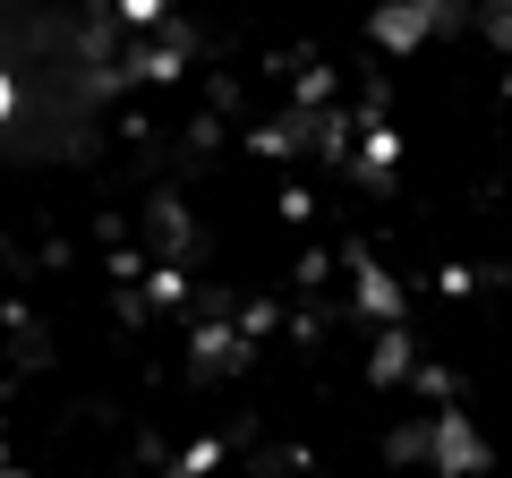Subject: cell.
<instances>
[{
  "label": "cell",
  "mask_w": 512,
  "mask_h": 478,
  "mask_svg": "<svg viewBox=\"0 0 512 478\" xmlns=\"http://www.w3.org/2000/svg\"><path fill=\"white\" fill-rule=\"evenodd\" d=\"M120 18L128 26H154V18H163V0H120Z\"/></svg>",
  "instance_id": "277c9868"
},
{
  "label": "cell",
  "mask_w": 512,
  "mask_h": 478,
  "mask_svg": "<svg viewBox=\"0 0 512 478\" xmlns=\"http://www.w3.org/2000/svg\"><path fill=\"white\" fill-rule=\"evenodd\" d=\"M444 0H393V9H376V43H393V52H410V43H427V26H436Z\"/></svg>",
  "instance_id": "7a4b0ae2"
},
{
  "label": "cell",
  "mask_w": 512,
  "mask_h": 478,
  "mask_svg": "<svg viewBox=\"0 0 512 478\" xmlns=\"http://www.w3.org/2000/svg\"><path fill=\"white\" fill-rule=\"evenodd\" d=\"M359 299H367V316H393V308H402V291H393L384 274H359Z\"/></svg>",
  "instance_id": "3957f363"
},
{
  "label": "cell",
  "mask_w": 512,
  "mask_h": 478,
  "mask_svg": "<svg viewBox=\"0 0 512 478\" xmlns=\"http://www.w3.org/2000/svg\"><path fill=\"white\" fill-rule=\"evenodd\" d=\"M436 470H444V478L487 470V453H478V436H470V419H461V410H444V419H436Z\"/></svg>",
  "instance_id": "6da1fadb"
},
{
  "label": "cell",
  "mask_w": 512,
  "mask_h": 478,
  "mask_svg": "<svg viewBox=\"0 0 512 478\" xmlns=\"http://www.w3.org/2000/svg\"><path fill=\"white\" fill-rule=\"evenodd\" d=\"M9 111H18V86H9V69H0V120H9Z\"/></svg>",
  "instance_id": "5b68a950"
}]
</instances>
